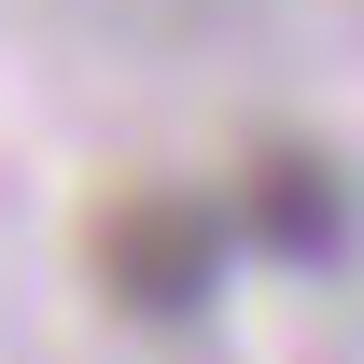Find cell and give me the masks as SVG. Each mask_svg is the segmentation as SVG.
I'll use <instances>...</instances> for the list:
<instances>
[{"label": "cell", "instance_id": "7a4b0ae2", "mask_svg": "<svg viewBox=\"0 0 364 364\" xmlns=\"http://www.w3.org/2000/svg\"><path fill=\"white\" fill-rule=\"evenodd\" d=\"M225 210H238V238H252V252H280V267H336V252H350V182L322 168L309 140L252 154V182H238Z\"/></svg>", "mask_w": 364, "mask_h": 364}, {"label": "cell", "instance_id": "6da1fadb", "mask_svg": "<svg viewBox=\"0 0 364 364\" xmlns=\"http://www.w3.org/2000/svg\"><path fill=\"white\" fill-rule=\"evenodd\" d=\"M225 267H238V210L210 182H127V196H98V225H85V280L112 309H140V322L210 309Z\"/></svg>", "mask_w": 364, "mask_h": 364}]
</instances>
